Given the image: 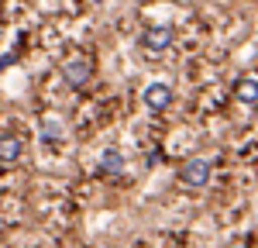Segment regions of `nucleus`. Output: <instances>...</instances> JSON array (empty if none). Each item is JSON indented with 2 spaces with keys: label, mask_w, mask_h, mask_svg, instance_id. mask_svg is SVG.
Returning <instances> with one entry per match:
<instances>
[{
  "label": "nucleus",
  "mask_w": 258,
  "mask_h": 248,
  "mask_svg": "<svg viewBox=\"0 0 258 248\" xmlns=\"http://www.w3.org/2000/svg\"><path fill=\"white\" fill-rule=\"evenodd\" d=\"M210 172H214L210 159H203V155H189V159H182V162H179L176 183H182L186 190H203V186L210 183Z\"/></svg>",
  "instance_id": "obj_1"
},
{
  "label": "nucleus",
  "mask_w": 258,
  "mask_h": 248,
  "mask_svg": "<svg viewBox=\"0 0 258 248\" xmlns=\"http://www.w3.org/2000/svg\"><path fill=\"white\" fill-rule=\"evenodd\" d=\"M93 59H86V55H73V59H66L59 66L62 80H66V86H73V90H86L90 83H93Z\"/></svg>",
  "instance_id": "obj_2"
},
{
  "label": "nucleus",
  "mask_w": 258,
  "mask_h": 248,
  "mask_svg": "<svg viewBox=\"0 0 258 248\" xmlns=\"http://www.w3.org/2000/svg\"><path fill=\"white\" fill-rule=\"evenodd\" d=\"M172 41H176L172 24H148V28L138 35V45H141V48H148V52H165Z\"/></svg>",
  "instance_id": "obj_3"
},
{
  "label": "nucleus",
  "mask_w": 258,
  "mask_h": 248,
  "mask_svg": "<svg viewBox=\"0 0 258 248\" xmlns=\"http://www.w3.org/2000/svg\"><path fill=\"white\" fill-rule=\"evenodd\" d=\"M141 100H145V107L152 110V114H162V110H169L172 107V86L169 83H148L145 90H141Z\"/></svg>",
  "instance_id": "obj_4"
},
{
  "label": "nucleus",
  "mask_w": 258,
  "mask_h": 248,
  "mask_svg": "<svg viewBox=\"0 0 258 248\" xmlns=\"http://www.w3.org/2000/svg\"><path fill=\"white\" fill-rule=\"evenodd\" d=\"M21 155H24V142H21L14 131H7L4 142H0V165L4 169H14L21 162Z\"/></svg>",
  "instance_id": "obj_5"
},
{
  "label": "nucleus",
  "mask_w": 258,
  "mask_h": 248,
  "mask_svg": "<svg viewBox=\"0 0 258 248\" xmlns=\"http://www.w3.org/2000/svg\"><path fill=\"white\" fill-rule=\"evenodd\" d=\"M234 100L244 103V107H258V80L255 76H241V80H234Z\"/></svg>",
  "instance_id": "obj_6"
},
{
  "label": "nucleus",
  "mask_w": 258,
  "mask_h": 248,
  "mask_svg": "<svg viewBox=\"0 0 258 248\" xmlns=\"http://www.w3.org/2000/svg\"><path fill=\"white\" fill-rule=\"evenodd\" d=\"M120 172H124V155L117 148H107L100 155V176H120Z\"/></svg>",
  "instance_id": "obj_7"
},
{
  "label": "nucleus",
  "mask_w": 258,
  "mask_h": 248,
  "mask_svg": "<svg viewBox=\"0 0 258 248\" xmlns=\"http://www.w3.org/2000/svg\"><path fill=\"white\" fill-rule=\"evenodd\" d=\"M41 135L45 138H62V121H45L41 124Z\"/></svg>",
  "instance_id": "obj_8"
},
{
  "label": "nucleus",
  "mask_w": 258,
  "mask_h": 248,
  "mask_svg": "<svg viewBox=\"0 0 258 248\" xmlns=\"http://www.w3.org/2000/svg\"><path fill=\"white\" fill-rule=\"evenodd\" d=\"M227 248H251V241H231Z\"/></svg>",
  "instance_id": "obj_9"
}]
</instances>
